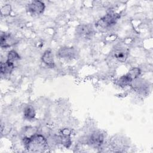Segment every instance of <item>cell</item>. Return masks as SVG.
Wrapping results in <instances>:
<instances>
[{
    "instance_id": "obj_6",
    "label": "cell",
    "mask_w": 153,
    "mask_h": 153,
    "mask_svg": "<svg viewBox=\"0 0 153 153\" xmlns=\"http://www.w3.org/2000/svg\"><path fill=\"white\" fill-rule=\"evenodd\" d=\"M76 51L72 47H62L57 51V55L60 58L71 59L75 56Z\"/></svg>"
},
{
    "instance_id": "obj_10",
    "label": "cell",
    "mask_w": 153,
    "mask_h": 153,
    "mask_svg": "<svg viewBox=\"0 0 153 153\" xmlns=\"http://www.w3.org/2000/svg\"><path fill=\"white\" fill-rule=\"evenodd\" d=\"M114 56L117 60L124 62L128 57V51L125 48H118L115 51Z\"/></svg>"
},
{
    "instance_id": "obj_3",
    "label": "cell",
    "mask_w": 153,
    "mask_h": 153,
    "mask_svg": "<svg viewBox=\"0 0 153 153\" xmlns=\"http://www.w3.org/2000/svg\"><path fill=\"white\" fill-rule=\"evenodd\" d=\"M29 13L33 16L41 14L45 10L44 3L41 1H33L27 5Z\"/></svg>"
},
{
    "instance_id": "obj_7",
    "label": "cell",
    "mask_w": 153,
    "mask_h": 153,
    "mask_svg": "<svg viewBox=\"0 0 153 153\" xmlns=\"http://www.w3.org/2000/svg\"><path fill=\"white\" fill-rule=\"evenodd\" d=\"M16 42V38L10 33H4L1 36V47L2 48H8Z\"/></svg>"
},
{
    "instance_id": "obj_1",
    "label": "cell",
    "mask_w": 153,
    "mask_h": 153,
    "mask_svg": "<svg viewBox=\"0 0 153 153\" xmlns=\"http://www.w3.org/2000/svg\"><path fill=\"white\" fill-rule=\"evenodd\" d=\"M25 147L30 152H43L48 148L47 139L41 134H35L23 138Z\"/></svg>"
},
{
    "instance_id": "obj_14",
    "label": "cell",
    "mask_w": 153,
    "mask_h": 153,
    "mask_svg": "<svg viewBox=\"0 0 153 153\" xmlns=\"http://www.w3.org/2000/svg\"><path fill=\"white\" fill-rule=\"evenodd\" d=\"M141 73L140 69L139 68H134L130 69L127 74H126L133 81V80L137 79Z\"/></svg>"
},
{
    "instance_id": "obj_13",
    "label": "cell",
    "mask_w": 153,
    "mask_h": 153,
    "mask_svg": "<svg viewBox=\"0 0 153 153\" xmlns=\"http://www.w3.org/2000/svg\"><path fill=\"white\" fill-rule=\"evenodd\" d=\"M132 82L133 81L131 80V79L127 74H126L121 76L118 79V80L117 81V84L121 87H126L131 84Z\"/></svg>"
},
{
    "instance_id": "obj_8",
    "label": "cell",
    "mask_w": 153,
    "mask_h": 153,
    "mask_svg": "<svg viewBox=\"0 0 153 153\" xmlns=\"http://www.w3.org/2000/svg\"><path fill=\"white\" fill-rule=\"evenodd\" d=\"M71 131L68 129H64L62 131L60 135L58 137L59 142L66 148H69L71 145V139L70 137Z\"/></svg>"
},
{
    "instance_id": "obj_12",
    "label": "cell",
    "mask_w": 153,
    "mask_h": 153,
    "mask_svg": "<svg viewBox=\"0 0 153 153\" xmlns=\"http://www.w3.org/2000/svg\"><path fill=\"white\" fill-rule=\"evenodd\" d=\"M24 117L27 120H32L35 117V111L32 106H27L24 109Z\"/></svg>"
},
{
    "instance_id": "obj_15",
    "label": "cell",
    "mask_w": 153,
    "mask_h": 153,
    "mask_svg": "<svg viewBox=\"0 0 153 153\" xmlns=\"http://www.w3.org/2000/svg\"><path fill=\"white\" fill-rule=\"evenodd\" d=\"M20 59L19 54L14 50H11L9 51L7 56V61L13 63L19 60Z\"/></svg>"
},
{
    "instance_id": "obj_5",
    "label": "cell",
    "mask_w": 153,
    "mask_h": 153,
    "mask_svg": "<svg viewBox=\"0 0 153 153\" xmlns=\"http://www.w3.org/2000/svg\"><path fill=\"white\" fill-rule=\"evenodd\" d=\"M93 33V27L88 25H79L76 28V34L83 38H90Z\"/></svg>"
},
{
    "instance_id": "obj_16",
    "label": "cell",
    "mask_w": 153,
    "mask_h": 153,
    "mask_svg": "<svg viewBox=\"0 0 153 153\" xmlns=\"http://www.w3.org/2000/svg\"><path fill=\"white\" fill-rule=\"evenodd\" d=\"M11 11V6L8 4H7L6 5L4 6L1 8V14L2 16H8L10 14Z\"/></svg>"
},
{
    "instance_id": "obj_4",
    "label": "cell",
    "mask_w": 153,
    "mask_h": 153,
    "mask_svg": "<svg viewBox=\"0 0 153 153\" xmlns=\"http://www.w3.org/2000/svg\"><path fill=\"white\" fill-rule=\"evenodd\" d=\"M104 141V136L100 131H95L91 134L88 138L89 144L94 148H99Z\"/></svg>"
},
{
    "instance_id": "obj_11",
    "label": "cell",
    "mask_w": 153,
    "mask_h": 153,
    "mask_svg": "<svg viewBox=\"0 0 153 153\" xmlns=\"http://www.w3.org/2000/svg\"><path fill=\"white\" fill-rule=\"evenodd\" d=\"M14 68V65L13 63L6 61L5 62H2L0 66V71L1 74L8 75L11 73Z\"/></svg>"
},
{
    "instance_id": "obj_2",
    "label": "cell",
    "mask_w": 153,
    "mask_h": 153,
    "mask_svg": "<svg viewBox=\"0 0 153 153\" xmlns=\"http://www.w3.org/2000/svg\"><path fill=\"white\" fill-rule=\"evenodd\" d=\"M120 18V15L116 13H109L96 23V26L100 28H108L114 26Z\"/></svg>"
},
{
    "instance_id": "obj_9",
    "label": "cell",
    "mask_w": 153,
    "mask_h": 153,
    "mask_svg": "<svg viewBox=\"0 0 153 153\" xmlns=\"http://www.w3.org/2000/svg\"><path fill=\"white\" fill-rule=\"evenodd\" d=\"M42 60L47 66L53 68L54 66V61L53 55L51 50H46L42 56Z\"/></svg>"
}]
</instances>
